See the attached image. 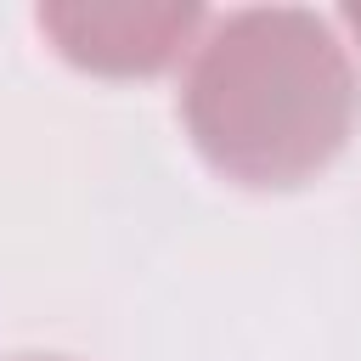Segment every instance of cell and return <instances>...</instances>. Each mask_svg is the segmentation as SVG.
Listing matches in <instances>:
<instances>
[{
    "label": "cell",
    "instance_id": "1",
    "mask_svg": "<svg viewBox=\"0 0 361 361\" xmlns=\"http://www.w3.org/2000/svg\"><path fill=\"white\" fill-rule=\"evenodd\" d=\"M175 118L214 180L288 197L350 152L361 124V56L333 11H209L175 85Z\"/></svg>",
    "mask_w": 361,
    "mask_h": 361
},
{
    "label": "cell",
    "instance_id": "3",
    "mask_svg": "<svg viewBox=\"0 0 361 361\" xmlns=\"http://www.w3.org/2000/svg\"><path fill=\"white\" fill-rule=\"evenodd\" d=\"M333 17H338V28H344V39H350V51L361 56V6H338Z\"/></svg>",
    "mask_w": 361,
    "mask_h": 361
},
{
    "label": "cell",
    "instance_id": "2",
    "mask_svg": "<svg viewBox=\"0 0 361 361\" xmlns=\"http://www.w3.org/2000/svg\"><path fill=\"white\" fill-rule=\"evenodd\" d=\"M209 11L192 0H51L34 6V34L85 79L141 85L180 73Z\"/></svg>",
    "mask_w": 361,
    "mask_h": 361
},
{
    "label": "cell",
    "instance_id": "4",
    "mask_svg": "<svg viewBox=\"0 0 361 361\" xmlns=\"http://www.w3.org/2000/svg\"><path fill=\"white\" fill-rule=\"evenodd\" d=\"M0 361H73V355H0Z\"/></svg>",
    "mask_w": 361,
    "mask_h": 361
}]
</instances>
